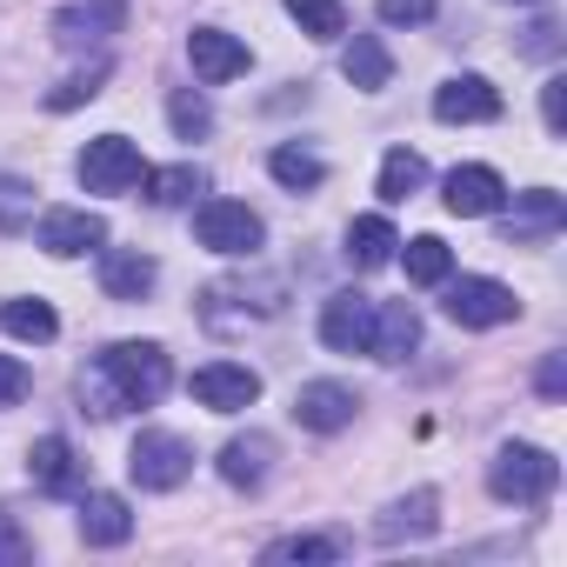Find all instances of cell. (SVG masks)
<instances>
[{
  "label": "cell",
  "instance_id": "cell-1",
  "mask_svg": "<svg viewBox=\"0 0 567 567\" xmlns=\"http://www.w3.org/2000/svg\"><path fill=\"white\" fill-rule=\"evenodd\" d=\"M167 381H174L167 348H154V341H114L107 354H94L81 368V401H87V414L114 421V414L154 408L167 394Z\"/></svg>",
  "mask_w": 567,
  "mask_h": 567
},
{
  "label": "cell",
  "instance_id": "cell-2",
  "mask_svg": "<svg viewBox=\"0 0 567 567\" xmlns=\"http://www.w3.org/2000/svg\"><path fill=\"white\" fill-rule=\"evenodd\" d=\"M554 487H560V461L547 447H534V441H507L487 461V494L507 501V507H540Z\"/></svg>",
  "mask_w": 567,
  "mask_h": 567
},
{
  "label": "cell",
  "instance_id": "cell-3",
  "mask_svg": "<svg viewBox=\"0 0 567 567\" xmlns=\"http://www.w3.org/2000/svg\"><path fill=\"white\" fill-rule=\"evenodd\" d=\"M194 234H200V247H214V254H227V260H247V254L267 240L260 214H254L247 200H220V194L194 207Z\"/></svg>",
  "mask_w": 567,
  "mask_h": 567
},
{
  "label": "cell",
  "instance_id": "cell-4",
  "mask_svg": "<svg viewBox=\"0 0 567 567\" xmlns=\"http://www.w3.org/2000/svg\"><path fill=\"white\" fill-rule=\"evenodd\" d=\"M74 174H81V187H87V194H127V187H141L147 161H141V147H134L127 134H101V141H87V147H81Z\"/></svg>",
  "mask_w": 567,
  "mask_h": 567
},
{
  "label": "cell",
  "instance_id": "cell-5",
  "mask_svg": "<svg viewBox=\"0 0 567 567\" xmlns=\"http://www.w3.org/2000/svg\"><path fill=\"white\" fill-rule=\"evenodd\" d=\"M447 321L454 328H501V321H514L520 315V301H514V288L507 280H487V274H461V280H447Z\"/></svg>",
  "mask_w": 567,
  "mask_h": 567
},
{
  "label": "cell",
  "instance_id": "cell-6",
  "mask_svg": "<svg viewBox=\"0 0 567 567\" xmlns=\"http://www.w3.org/2000/svg\"><path fill=\"white\" fill-rule=\"evenodd\" d=\"M127 474H134L147 494H167V487H181V481L194 474V447H187L181 434H167V427H147V434L127 447Z\"/></svg>",
  "mask_w": 567,
  "mask_h": 567
},
{
  "label": "cell",
  "instance_id": "cell-7",
  "mask_svg": "<svg viewBox=\"0 0 567 567\" xmlns=\"http://www.w3.org/2000/svg\"><path fill=\"white\" fill-rule=\"evenodd\" d=\"M127 28V0H68L54 14V41L61 48H107Z\"/></svg>",
  "mask_w": 567,
  "mask_h": 567
},
{
  "label": "cell",
  "instance_id": "cell-8",
  "mask_svg": "<svg viewBox=\"0 0 567 567\" xmlns=\"http://www.w3.org/2000/svg\"><path fill=\"white\" fill-rule=\"evenodd\" d=\"M187 388H194V401H200L207 414H240V408L260 401V374L240 368V361H207V368H194Z\"/></svg>",
  "mask_w": 567,
  "mask_h": 567
},
{
  "label": "cell",
  "instance_id": "cell-9",
  "mask_svg": "<svg viewBox=\"0 0 567 567\" xmlns=\"http://www.w3.org/2000/svg\"><path fill=\"white\" fill-rule=\"evenodd\" d=\"M434 121L447 127H474V121H501V87L487 74H454L434 87Z\"/></svg>",
  "mask_w": 567,
  "mask_h": 567
},
{
  "label": "cell",
  "instance_id": "cell-10",
  "mask_svg": "<svg viewBox=\"0 0 567 567\" xmlns=\"http://www.w3.org/2000/svg\"><path fill=\"white\" fill-rule=\"evenodd\" d=\"M321 341L334 348V354H368V341H374V301L368 295H328V308H321Z\"/></svg>",
  "mask_w": 567,
  "mask_h": 567
},
{
  "label": "cell",
  "instance_id": "cell-11",
  "mask_svg": "<svg viewBox=\"0 0 567 567\" xmlns=\"http://www.w3.org/2000/svg\"><path fill=\"white\" fill-rule=\"evenodd\" d=\"M54 260H74V254H94L101 240H107V220L101 214H87V207H54V214H41V234H34Z\"/></svg>",
  "mask_w": 567,
  "mask_h": 567
},
{
  "label": "cell",
  "instance_id": "cell-12",
  "mask_svg": "<svg viewBox=\"0 0 567 567\" xmlns=\"http://www.w3.org/2000/svg\"><path fill=\"white\" fill-rule=\"evenodd\" d=\"M354 414H361V401H354L348 381H308V388L295 394V421L315 427V434H341Z\"/></svg>",
  "mask_w": 567,
  "mask_h": 567
},
{
  "label": "cell",
  "instance_id": "cell-13",
  "mask_svg": "<svg viewBox=\"0 0 567 567\" xmlns=\"http://www.w3.org/2000/svg\"><path fill=\"white\" fill-rule=\"evenodd\" d=\"M187 61H194V74L207 81V87H220V81H234V74H247V48L227 34V28H194L187 34Z\"/></svg>",
  "mask_w": 567,
  "mask_h": 567
},
{
  "label": "cell",
  "instance_id": "cell-14",
  "mask_svg": "<svg viewBox=\"0 0 567 567\" xmlns=\"http://www.w3.org/2000/svg\"><path fill=\"white\" fill-rule=\"evenodd\" d=\"M501 207H507V181H501L494 167H454V174H447V214L487 220V214H501Z\"/></svg>",
  "mask_w": 567,
  "mask_h": 567
},
{
  "label": "cell",
  "instance_id": "cell-15",
  "mask_svg": "<svg viewBox=\"0 0 567 567\" xmlns=\"http://www.w3.org/2000/svg\"><path fill=\"white\" fill-rule=\"evenodd\" d=\"M28 474H34L41 494H81V481H87V467H81L68 434H41L34 454H28Z\"/></svg>",
  "mask_w": 567,
  "mask_h": 567
},
{
  "label": "cell",
  "instance_id": "cell-16",
  "mask_svg": "<svg viewBox=\"0 0 567 567\" xmlns=\"http://www.w3.org/2000/svg\"><path fill=\"white\" fill-rule=\"evenodd\" d=\"M421 348V315H414V301H374V341H368V354L374 361H408Z\"/></svg>",
  "mask_w": 567,
  "mask_h": 567
},
{
  "label": "cell",
  "instance_id": "cell-17",
  "mask_svg": "<svg viewBox=\"0 0 567 567\" xmlns=\"http://www.w3.org/2000/svg\"><path fill=\"white\" fill-rule=\"evenodd\" d=\"M154 274H161V267H154L141 247H107V254H101V295H107V301H141V295L154 288Z\"/></svg>",
  "mask_w": 567,
  "mask_h": 567
},
{
  "label": "cell",
  "instance_id": "cell-18",
  "mask_svg": "<svg viewBox=\"0 0 567 567\" xmlns=\"http://www.w3.org/2000/svg\"><path fill=\"white\" fill-rule=\"evenodd\" d=\"M434 507H441V501H434V487H414L408 501H394V507L374 520V534H381L388 547H394V540H427V534L441 527V514H434Z\"/></svg>",
  "mask_w": 567,
  "mask_h": 567
},
{
  "label": "cell",
  "instance_id": "cell-19",
  "mask_svg": "<svg viewBox=\"0 0 567 567\" xmlns=\"http://www.w3.org/2000/svg\"><path fill=\"white\" fill-rule=\"evenodd\" d=\"M134 534V507L121 494H87L81 501V540L87 547H121Z\"/></svg>",
  "mask_w": 567,
  "mask_h": 567
},
{
  "label": "cell",
  "instance_id": "cell-20",
  "mask_svg": "<svg viewBox=\"0 0 567 567\" xmlns=\"http://www.w3.org/2000/svg\"><path fill=\"white\" fill-rule=\"evenodd\" d=\"M394 247H401V234H394V220H388V214H361V220L348 227V260H354L361 274L388 267V260H394Z\"/></svg>",
  "mask_w": 567,
  "mask_h": 567
},
{
  "label": "cell",
  "instance_id": "cell-21",
  "mask_svg": "<svg viewBox=\"0 0 567 567\" xmlns=\"http://www.w3.org/2000/svg\"><path fill=\"white\" fill-rule=\"evenodd\" d=\"M267 461H274V441L267 434H240L220 447V481L227 487H260L267 481Z\"/></svg>",
  "mask_w": 567,
  "mask_h": 567
},
{
  "label": "cell",
  "instance_id": "cell-22",
  "mask_svg": "<svg viewBox=\"0 0 567 567\" xmlns=\"http://www.w3.org/2000/svg\"><path fill=\"white\" fill-rule=\"evenodd\" d=\"M427 187V161L414 154V147H388V161H381V181H374V194L388 200V207H401V200H414Z\"/></svg>",
  "mask_w": 567,
  "mask_h": 567
},
{
  "label": "cell",
  "instance_id": "cell-23",
  "mask_svg": "<svg viewBox=\"0 0 567 567\" xmlns=\"http://www.w3.org/2000/svg\"><path fill=\"white\" fill-rule=\"evenodd\" d=\"M341 554H348V540H334V534H288V540H267V547H260L267 567H288V560L328 567V560H341Z\"/></svg>",
  "mask_w": 567,
  "mask_h": 567
},
{
  "label": "cell",
  "instance_id": "cell-24",
  "mask_svg": "<svg viewBox=\"0 0 567 567\" xmlns=\"http://www.w3.org/2000/svg\"><path fill=\"white\" fill-rule=\"evenodd\" d=\"M341 74L361 87V94H381L388 81H394V54L374 41V34H354V48H348V61H341Z\"/></svg>",
  "mask_w": 567,
  "mask_h": 567
},
{
  "label": "cell",
  "instance_id": "cell-25",
  "mask_svg": "<svg viewBox=\"0 0 567 567\" xmlns=\"http://www.w3.org/2000/svg\"><path fill=\"white\" fill-rule=\"evenodd\" d=\"M0 328H8L14 341H54L61 334V315L48 308V301H28V295H14V301H0Z\"/></svg>",
  "mask_w": 567,
  "mask_h": 567
},
{
  "label": "cell",
  "instance_id": "cell-26",
  "mask_svg": "<svg viewBox=\"0 0 567 567\" xmlns=\"http://www.w3.org/2000/svg\"><path fill=\"white\" fill-rule=\"evenodd\" d=\"M141 187H147V200H154V207H187V200L207 187V174L181 161V167H147V174H141Z\"/></svg>",
  "mask_w": 567,
  "mask_h": 567
},
{
  "label": "cell",
  "instance_id": "cell-27",
  "mask_svg": "<svg viewBox=\"0 0 567 567\" xmlns=\"http://www.w3.org/2000/svg\"><path fill=\"white\" fill-rule=\"evenodd\" d=\"M560 220H567L560 194H554V187H534V194H520V200H514V220H507V234H514V240H527V234H554Z\"/></svg>",
  "mask_w": 567,
  "mask_h": 567
},
{
  "label": "cell",
  "instance_id": "cell-28",
  "mask_svg": "<svg viewBox=\"0 0 567 567\" xmlns=\"http://www.w3.org/2000/svg\"><path fill=\"white\" fill-rule=\"evenodd\" d=\"M401 260H408V280H414V288H441V280L454 274V254H447L441 234H414Z\"/></svg>",
  "mask_w": 567,
  "mask_h": 567
},
{
  "label": "cell",
  "instance_id": "cell-29",
  "mask_svg": "<svg viewBox=\"0 0 567 567\" xmlns=\"http://www.w3.org/2000/svg\"><path fill=\"white\" fill-rule=\"evenodd\" d=\"M267 174H274L280 187H295V194H308V187L328 181V167H321L308 147H274V154H267Z\"/></svg>",
  "mask_w": 567,
  "mask_h": 567
},
{
  "label": "cell",
  "instance_id": "cell-30",
  "mask_svg": "<svg viewBox=\"0 0 567 567\" xmlns=\"http://www.w3.org/2000/svg\"><path fill=\"white\" fill-rule=\"evenodd\" d=\"M280 8L301 21L308 41H334V34H348V8H341V0H280Z\"/></svg>",
  "mask_w": 567,
  "mask_h": 567
},
{
  "label": "cell",
  "instance_id": "cell-31",
  "mask_svg": "<svg viewBox=\"0 0 567 567\" xmlns=\"http://www.w3.org/2000/svg\"><path fill=\"white\" fill-rule=\"evenodd\" d=\"M34 227V187L21 174H0V234H21Z\"/></svg>",
  "mask_w": 567,
  "mask_h": 567
},
{
  "label": "cell",
  "instance_id": "cell-32",
  "mask_svg": "<svg viewBox=\"0 0 567 567\" xmlns=\"http://www.w3.org/2000/svg\"><path fill=\"white\" fill-rule=\"evenodd\" d=\"M167 121H174V134H181V141H200V134L214 127V107H207L194 87H181V94L167 101Z\"/></svg>",
  "mask_w": 567,
  "mask_h": 567
},
{
  "label": "cell",
  "instance_id": "cell-33",
  "mask_svg": "<svg viewBox=\"0 0 567 567\" xmlns=\"http://www.w3.org/2000/svg\"><path fill=\"white\" fill-rule=\"evenodd\" d=\"M101 87H107V61H94L87 74H74V81H61V87L48 94V107H54V114H68V107H81V101H94Z\"/></svg>",
  "mask_w": 567,
  "mask_h": 567
},
{
  "label": "cell",
  "instance_id": "cell-34",
  "mask_svg": "<svg viewBox=\"0 0 567 567\" xmlns=\"http://www.w3.org/2000/svg\"><path fill=\"white\" fill-rule=\"evenodd\" d=\"M381 21L388 28H421V21H434V0H381Z\"/></svg>",
  "mask_w": 567,
  "mask_h": 567
},
{
  "label": "cell",
  "instance_id": "cell-35",
  "mask_svg": "<svg viewBox=\"0 0 567 567\" xmlns=\"http://www.w3.org/2000/svg\"><path fill=\"white\" fill-rule=\"evenodd\" d=\"M28 388H34V374H28V368H21L14 354H0V408H14V401H21Z\"/></svg>",
  "mask_w": 567,
  "mask_h": 567
},
{
  "label": "cell",
  "instance_id": "cell-36",
  "mask_svg": "<svg viewBox=\"0 0 567 567\" xmlns=\"http://www.w3.org/2000/svg\"><path fill=\"white\" fill-rule=\"evenodd\" d=\"M540 114H547V134H560V127H567V81H560V74L540 87Z\"/></svg>",
  "mask_w": 567,
  "mask_h": 567
},
{
  "label": "cell",
  "instance_id": "cell-37",
  "mask_svg": "<svg viewBox=\"0 0 567 567\" xmlns=\"http://www.w3.org/2000/svg\"><path fill=\"white\" fill-rule=\"evenodd\" d=\"M28 554H34V540H21L14 520H8V507H0V560H28Z\"/></svg>",
  "mask_w": 567,
  "mask_h": 567
},
{
  "label": "cell",
  "instance_id": "cell-38",
  "mask_svg": "<svg viewBox=\"0 0 567 567\" xmlns=\"http://www.w3.org/2000/svg\"><path fill=\"white\" fill-rule=\"evenodd\" d=\"M560 388H567V368H560V354H547V368H540V394L554 401Z\"/></svg>",
  "mask_w": 567,
  "mask_h": 567
},
{
  "label": "cell",
  "instance_id": "cell-39",
  "mask_svg": "<svg viewBox=\"0 0 567 567\" xmlns=\"http://www.w3.org/2000/svg\"><path fill=\"white\" fill-rule=\"evenodd\" d=\"M520 8H534V0H520Z\"/></svg>",
  "mask_w": 567,
  "mask_h": 567
}]
</instances>
